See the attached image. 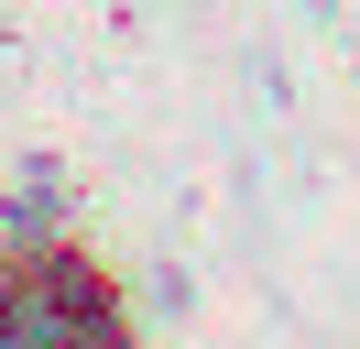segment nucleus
Wrapping results in <instances>:
<instances>
[{"label":"nucleus","mask_w":360,"mask_h":349,"mask_svg":"<svg viewBox=\"0 0 360 349\" xmlns=\"http://www.w3.org/2000/svg\"><path fill=\"white\" fill-rule=\"evenodd\" d=\"M349 55H360V44H349Z\"/></svg>","instance_id":"1"}]
</instances>
